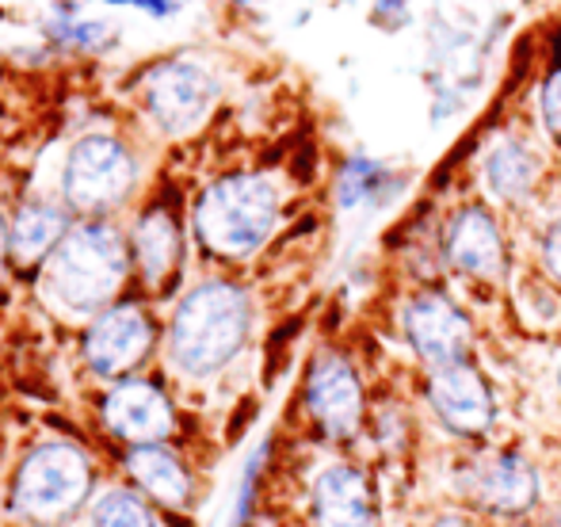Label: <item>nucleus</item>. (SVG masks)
<instances>
[{
	"label": "nucleus",
	"instance_id": "f257e3e1",
	"mask_svg": "<svg viewBox=\"0 0 561 527\" xmlns=\"http://www.w3.org/2000/svg\"><path fill=\"white\" fill-rule=\"evenodd\" d=\"M252 336V295L244 283L207 275L176 298L164 325L161 356L172 379L210 382L237 364Z\"/></svg>",
	"mask_w": 561,
	"mask_h": 527
},
{
	"label": "nucleus",
	"instance_id": "f03ea898",
	"mask_svg": "<svg viewBox=\"0 0 561 527\" xmlns=\"http://www.w3.org/2000/svg\"><path fill=\"white\" fill-rule=\"evenodd\" d=\"M130 238L112 218H77L43 272L35 275V295L61 321L89 325L96 313L115 306L134 279Z\"/></svg>",
	"mask_w": 561,
	"mask_h": 527
},
{
	"label": "nucleus",
	"instance_id": "7ed1b4c3",
	"mask_svg": "<svg viewBox=\"0 0 561 527\" xmlns=\"http://www.w3.org/2000/svg\"><path fill=\"white\" fill-rule=\"evenodd\" d=\"M100 490L92 451L73 436H46L23 447L8 478V516L23 527H73Z\"/></svg>",
	"mask_w": 561,
	"mask_h": 527
},
{
	"label": "nucleus",
	"instance_id": "20e7f679",
	"mask_svg": "<svg viewBox=\"0 0 561 527\" xmlns=\"http://www.w3.org/2000/svg\"><path fill=\"white\" fill-rule=\"evenodd\" d=\"M275 226L279 187L264 172H226L195 195L192 233L203 256L241 264L272 241Z\"/></svg>",
	"mask_w": 561,
	"mask_h": 527
},
{
	"label": "nucleus",
	"instance_id": "39448f33",
	"mask_svg": "<svg viewBox=\"0 0 561 527\" xmlns=\"http://www.w3.org/2000/svg\"><path fill=\"white\" fill-rule=\"evenodd\" d=\"M141 180L138 153L118 134L92 130L66 149L61 161V203L77 218H112L134 199Z\"/></svg>",
	"mask_w": 561,
	"mask_h": 527
},
{
	"label": "nucleus",
	"instance_id": "423d86ee",
	"mask_svg": "<svg viewBox=\"0 0 561 527\" xmlns=\"http://www.w3.org/2000/svg\"><path fill=\"white\" fill-rule=\"evenodd\" d=\"M81 348V364L92 379L104 387L123 379H134L149 367V359L161 352V321L141 298H118L104 313L89 321L77 336Z\"/></svg>",
	"mask_w": 561,
	"mask_h": 527
},
{
	"label": "nucleus",
	"instance_id": "0eeeda50",
	"mask_svg": "<svg viewBox=\"0 0 561 527\" xmlns=\"http://www.w3.org/2000/svg\"><path fill=\"white\" fill-rule=\"evenodd\" d=\"M96 421L104 436L118 444V451L141 444H172L180 432L176 398L169 394L161 375L146 371L100 390Z\"/></svg>",
	"mask_w": 561,
	"mask_h": 527
},
{
	"label": "nucleus",
	"instance_id": "6e6552de",
	"mask_svg": "<svg viewBox=\"0 0 561 527\" xmlns=\"http://www.w3.org/2000/svg\"><path fill=\"white\" fill-rule=\"evenodd\" d=\"M218 77L207 66L192 58H169L146 73V89H141V104L153 127L169 138H184V134L199 130L210 107L218 104Z\"/></svg>",
	"mask_w": 561,
	"mask_h": 527
},
{
	"label": "nucleus",
	"instance_id": "1a4fd4ad",
	"mask_svg": "<svg viewBox=\"0 0 561 527\" xmlns=\"http://www.w3.org/2000/svg\"><path fill=\"white\" fill-rule=\"evenodd\" d=\"M302 409L310 424L325 439H355L367 416V398H363V379L355 364L336 348H325L310 359L302 379Z\"/></svg>",
	"mask_w": 561,
	"mask_h": 527
},
{
	"label": "nucleus",
	"instance_id": "9d476101",
	"mask_svg": "<svg viewBox=\"0 0 561 527\" xmlns=\"http://www.w3.org/2000/svg\"><path fill=\"white\" fill-rule=\"evenodd\" d=\"M458 493L489 516H527L539 505V470L516 451H489L458 470Z\"/></svg>",
	"mask_w": 561,
	"mask_h": 527
},
{
	"label": "nucleus",
	"instance_id": "9b49d317",
	"mask_svg": "<svg viewBox=\"0 0 561 527\" xmlns=\"http://www.w3.org/2000/svg\"><path fill=\"white\" fill-rule=\"evenodd\" d=\"M118 470H123L126 485L141 493L149 505L161 513L184 516L192 513L195 497H199V482H195V467L176 444H141L123 447L118 451Z\"/></svg>",
	"mask_w": 561,
	"mask_h": 527
},
{
	"label": "nucleus",
	"instance_id": "f8f14e48",
	"mask_svg": "<svg viewBox=\"0 0 561 527\" xmlns=\"http://www.w3.org/2000/svg\"><path fill=\"white\" fill-rule=\"evenodd\" d=\"M405 341L428 367L466 364L473 348V325L444 290H421L401 310Z\"/></svg>",
	"mask_w": 561,
	"mask_h": 527
},
{
	"label": "nucleus",
	"instance_id": "ddd939ff",
	"mask_svg": "<svg viewBox=\"0 0 561 527\" xmlns=\"http://www.w3.org/2000/svg\"><path fill=\"white\" fill-rule=\"evenodd\" d=\"M126 238H130L138 279L149 290H157V295H172V287L180 283V267H184V226H180V210L164 195H157V199H149L138 210Z\"/></svg>",
	"mask_w": 561,
	"mask_h": 527
},
{
	"label": "nucleus",
	"instance_id": "4468645a",
	"mask_svg": "<svg viewBox=\"0 0 561 527\" xmlns=\"http://www.w3.org/2000/svg\"><path fill=\"white\" fill-rule=\"evenodd\" d=\"M428 405L436 421L458 439H481L496 424V394L473 364L432 367Z\"/></svg>",
	"mask_w": 561,
	"mask_h": 527
},
{
	"label": "nucleus",
	"instance_id": "2eb2a0df",
	"mask_svg": "<svg viewBox=\"0 0 561 527\" xmlns=\"http://www.w3.org/2000/svg\"><path fill=\"white\" fill-rule=\"evenodd\" d=\"M73 226L77 215L61 199H46V195L23 199L8 218V249H12L15 275H27L35 283V275L43 272V264L50 261V253L66 241Z\"/></svg>",
	"mask_w": 561,
	"mask_h": 527
},
{
	"label": "nucleus",
	"instance_id": "dca6fc26",
	"mask_svg": "<svg viewBox=\"0 0 561 527\" xmlns=\"http://www.w3.org/2000/svg\"><path fill=\"white\" fill-rule=\"evenodd\" d=\"M378 501L367 470L355 462H329L310 485L313 527H375Z\"/></svg>",
	"mask_w": 561,
	"mask_h": 527
},
{
	"label": "nucleus",
	"instance_id": "f3484780",
	"mask_svg": "<svg viewBox=\"0 0 561 527\" xmlns=\"http://www.w3.org/2000/svg\"><path fill=\"white\" fill-rule=\"evenodd\" d=\"M444 253L450 267H458L462 275H473V279H501L504 264H508L504 233L485 207H462L450 218Z\"/></svg>",
	"mask_w": 561,
	"mask_h": 527
},
{
	"label": "nucleus",
	"instance_id": "a211bd4d",
	"mask_svg": "<svg viewBox=\"0 0 561 527\" xmlns=\"http://www.w3.org/2000/svg\"><path fill=\"white\" fill-rule=\"evenodd\" d=\"M481 176H485V187L496 199L519 203L539 180V157H535V149L527 141L501 134L481 157Z\"/></svg>",
	"mask_w": 561,
	"mask_h": 527
},
{
	"label": "nucleus",
	"instance_id": "6ab92c4d",
	"mask_svg": "<svg viewBox=\"0 0 561 527\" xmlns=\"http://www.w3.org/2000/svg\"><path fill=\"white\" fill-rule=\"evenodd\" d=\"M84 527H161V508L149 505L134 485L107 482L92 497Z\"/></svg>",
	"mask_w": 561,
	"mask_h": 527
},
{
	"label": "nucleus",
	"instance_id": "aec40b11",
	"mask_svg": "<svg viewBox=\"0 0 561 527\" xmlns=\"http://www.w3.org/2000/svg\"><path fill=\"white\" fill-rule=\"evenodd\" d=\"M46 38L58 46H73V50H107L115 43L112 23L104 20H84L77 0H58L54 15L43 23Z\"/></svg>",
	"mask_w": 561,
	"mask_h": 527
},
{
	"label": "nucleus",
	"instance_id": "412c9836",
	"mask_svg": "<svg viewBox=\"0 0 561 527\" xmlns=\"http://www.w3.org/2000/svg\"><path fill=\"white\" fill-rule=\"evenodd\" d=\"M390 187H393V176L382 161H370V157L355 153V157H347L336 176V203L344 210H355V207H363V203H382Z\"/></svg>",
	"mask_w": 561,
	"mask_h": 527
},
{
	"label": "nucleus",
	"instance_id": "4be33fe9",
	"mask_svg": "<svg viewBox=\"0 0 561 527\" xmlns=\"http://www.w3.org/2000/svg\"><path fill=\"white\" fill-rule=\"evenodd\" d=\"M267 459H272V436L260 439L252 447V455L244 459V470L237 478V497H233V516H229V527H249L252 516H256V501H260V482H264Z\"/></svg>",
	"mask_w": 561,
	"mask_h": 527
},
{
	"label": "nucleus",
	"instance_id": "5701e85b",
	"mask_svg": "<svg viewBox=\"0 0 561 527\" xmlns=\"http://www.w3.org/2000/svg\"><path fill=\"white\" fill-rule=\"evenodd\" d=\"M539 107H542V123H547V134L561 146V66L550 69L547 81H542Z\"/></svg>",
	"mask_w": 561,
	"mask_h": 527
},
{
	"label": "nucleus",
	"instance_id": "b1692460",
	"mask_svg": "<svg viewBox=\"0 0 561 527\" xmlns=\"http://www.w3.org/2000/svg\"><path fill=\"white\" fill-rule=\"evenodd\" d=\"M542 264H547V272L561 283V218L542 233Z\"/></svg>",
	"mask_w": 561,
	"mask_h": 527
},
{
	"label": "nucleus",
	"instance_id": "393cba45",
	"mask_svg": "<svg viewBox=\"0 0 561 527\" xmlns=\"http://www.w3.org/2000/svg\"><path fill=\"white\" fill-rule=\"evenodd\" d=\"M130 8H141V12H149L153 20H164V15L176 12V0H130Z\"/></svg>",
	"mask_w": 561,
	"mask_h": 527
},
{
	"label": "nucleus",
	"instance_id": "a878e982",
	"mask_svg": "<svg viewBox=\"0 0 561 527\" xmlns=\"http://www.w3.org/2000/svg\"><path fill=\"white\" fill-rule=\"evenodd\" d=\"M8 267H12V249H8V222L0 215V279H4Z\"/></svg>",
	"mask_w": 561,
	"mask_h": 527
},
{
	"label": "nucleus",
	"instance_id": "bb28decb",
	"mask_svg": "<svg viewBox=\"0 0 561 527\" xmlns=\"http://www.w3.org/2000/svg\"><path fill=\"white\" fill-rule=\"evenodd\" d=\"M432 527H478V524H473V520H470V516H458V513H447V516H439V520H436V524H432Z\"/></svg>",
	"mask_w": 561,
	"mask_h": 527
},
{
	"label": "nucleus",
	"instance_id": "cd10ccee",
	"mask_svg": "<svg viewBox=\"0 0 561 527\" xmlns=\"http://www.w3.org/2000/svg\"><path fill=\"white\" fill-rule=\"evenodd\" d=\"M409 0H378V15H386V12H401V8H405Z\"/></svg>",
	"mask_w": 561,
	"mask_h": 527
},
{
	"label": "nucleus",
	"instance_id": "c85d7f7f",
	"mask_svg": "<svg viewBox=\"0 0 561 527\" xmlns=\"http://www.w3.org/2000/svg\"><path fill=\"white\" fill-rule=\"evenodd\" d=\"M542 527H561V513H554V516H550V520L542 524Z\"/></svg>",
	"mask_w": 561,
	"mask_h": 527
},
{
	"label": "nucleus",
	"instance_id": "c756f323",
	"mask_svg": "<svg viewBox=\"0 0 561 527\" xmlns=\"http://www.w3.org/2000/svg\"><path fill=\"white\" fill-rule=\"evenodd\" d=\"M104 4H130V0H104Z\"/></svg>",
	"mask_w": 561,
	"mask_h": 527
},
{
	"label": "nucleus",
	"instance_id": "7c9ffc66",
	"mask_svg": "<svg viewBox=\"0 0 561 527\" xmlns=\"http://www.w3.org/2000/svg\"><path fill=\"white\" fill-rule=\"evenodd\" d=\"M283 527H302V524H283Z\"/></svg>",
	"mask_w": 561,
	"mask_h": 527
},
{
	"label": "nucleus",
	"instance_id": "2f4dec72",
	"mask_svg": "<svg viewBox=\"0 0 561 527\" xmlns=\"http://www.w3.org/2000/svg\"><path fill=\"white\" fill-rule=\"evenodd\" d=\"M558 387H561V371H558Z\"/></svg>",
	"mask_w": 561,
	"mask_h": 527
}]
</instances>
